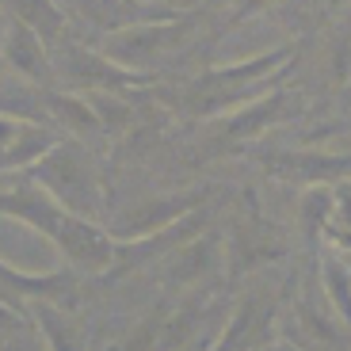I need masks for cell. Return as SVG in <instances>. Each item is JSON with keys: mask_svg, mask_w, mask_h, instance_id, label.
Here are the masks:
<instances>
[{"mask_svg": "<svg viewBox=\"0 0 351 351\" xmlns=\"http://www.w3.org/2000/svg\"><path fill=\"white\" fill-rule=\"evenodd\" d=\"M0 214L27 229H35L38 237H46L65 256V263H69L73 271H84V275L111 271L114 248H119V241L111 237V229L96 226L84 214H73L69 206H62L31 176H27L23 184L0 191Z\"/></svg>", "mask_w": 351, "mask_h": 351, "instance_id": "obj_1", "label": "cell"}, {"mask_svg": "<svg viewBox=\"0 0 351 351\" xmlns=\"http://www.w3.org/2000/svg\"><path fill=\"white\" fill-rule=\"evenodd\" d=\"M306 38H290L263 53L241 58L229 65H210L199 77H191L176 92V107L191 119H221V114L245 107L248 99L263 96L267 88L282 84L298 65V50Z\"/></svg>", "mask_w": 351, "mask_h": 351, "instance_id": "obj_2", "label": "cell"}, {"mask_svg": "<svg viewBox=\"0 0 351 351\" xmlns=\"http://www.w3.org/2000/svg\"><path fill=\"white\" fill-rule=\"evenodd\" d=\"M27 176L38 180L73 214H84L92 221L104 214V184H99V172L88 157V149L77 138H62L38 165L27 168Z\"/></svg>", "mask_w": 351, "mask_h": 351, "instance_id": "obj_3", "label": "cell"}, {"mask_svg": "<svg viewBox=\"0 0 351 351\" xmlns=\"http://www.w3.org/2000/svg\"><path fill=\"white\" fill-rule=\"evenodd\" d=\"M199 16L195 12H180L172 19H153V23H134L123 31H111L104 38V53L111 62L126 65L138 73H157L165 62H172L176 53L187 46V38L195 35Z\"/></svg>", "mask_w": 351, "mask_h": 351, "instance_id": "obj_4", "label": "cell"}, {"mask_svg": "<svg viewBox=\"0 0 351 351\" xmlns=\"http://www.w3.org/2000/svg\"><path fill=\"white\" fill-rule=\"evenodd\" d=\"M50 50H53V73H58V84L73 88V92H96V88H107V92H130V88L153 84L149 73L126 69V65L111 62L104 50H88V46L73 43V38L53 43Z\"/></svg>", "mask_w": 351, "mask_h": 351, "instance_id": "obj_5", "label": "cell"}, {"mask_svg": "<svg viewBox=\"0 0 351 351\" xmlns=\"http://www.w3.org/2000/svg\"><path fill=\"white\" fill-rule=\"evenodd\" d=\"M302 107H306V96H302L298 88L275 84V88H267L263 96L248 99L245 107L221 114L218 141H245V145H252V141H260L263 134H271L275 126L298 119Z\"/></svg>", "mask_w": 351, "mask_h": 351, "instance_id": "obj_6", "label": "cell"}, {"mask_svg": "<svg viewBox=\"0 0 351 351\" xmlns=\"http://www.w3.org/2000/svg\"><path fill=\"white\" fill-rule=\"evenodd\" d=\"M263 168L290 184H340L351 180V153H328V149H267L256 153Z\"/></svg>", "mask_w": 351, "mask_h": 351, "instance_id": "obj_7", "label": "cell"}, {"mask_svg": "<svg viewBox=\"0 0 351 351\" xmlns=\"http://www.w3.org/2000/svg\"><path fill=\"white\" fill-rule=\"evenodd\" d=\"M0 58H4V65H8L16 77L31 80V84H43V88L58 84L50 43H46L31 23H23L19 16L8 19V31H4V43H0Z\"/></svg>", "mask_w": 351, "mask_h": 351, "instance_id": "obj_8", "label": "cell"}, {"mask_svg": "<svg viewBox=\"0 0 351 351\" xmlns=\"http://www.w3.org/2000/svg\"><path fill=\"white\" fill-rule=\"evenodd\" d=\"M191 210H199V195H160V199L134 202L130 210H123L107 229H111V237L130 241V237L157 233V229H165V226H172V221L187 218Z\"/></svg>", "mask_w": 351, "mask_h": 351, "instance_id": "obj_9", "label": "cell"}, {"mask_svg": "<svg viewBox=\"0 0 351 351\" xmlns=\"http://www.w3.org/2000/svg\"><path fill=\"white\" fill-rule=\"evenodd\" d=\"M282 252H287V248H282V241L275 237L271 229H260V221H256V226H245V229L233 233V245H229V275L241 279V275H248L252 267H260V263L279 260Z\"/></svg>", "mask_w": 351, "mask_h": 351, "instance_id": "obj_10", "label": "cell"}, {"mask_svg": "<svg viewBox=\"0 0 351 351\" xmlns=\"http://www.w3.org/2000/svg\"><path fill=\"white\" fill-rule=\"evenodd\" d=\"M58 141H62V134L53 130L50 123H27L12 145L0 149V172H27V168L38 165Z\"/></svg>", "mask_w": 351, "mask_h": 351, "instance_id": "obj_11", "label": "cell"}, {"mask_svg": "<svg viewBox=\"0 0 351 351\" xmlns=\"http://www.w3.org/2000/svg\"><path fill=\"white\" fill-rule=\"evenodd\" d=\"M317 271H321V290H325V302L332 306V313L340 317L343 325L351 328V260L340 248H325L317 256Z\"/></svg>", "mask_w": 351, "mask_h": 351, "instance_id": "obj_12", "label": "cell"}, {"mask_svg": "<svg viewBox=\"0 0 351 351\" xmlns=\"http://www.w3.org/2000/svg\"><path fill=\"white\" fill-rule=\"evenodd\" d=\"M336 221V184H309L298 195V229L309 245H321Z\"/></svg>", "mask_w": 351, "mask_h": 351, "instance_id": "obj_13", "label": "cell"}, {"mask_svg": "<svg viewBox=\"0 0 351 351\" xmlns=\"http://www.w3.org/2000/svg\"><path fill=\"white\" fill-rule=\"evenodd\" d=\"M12 8H16V16L23 19V23L35 27L50 46L65 38V16L53 0H12Z\"/></svg>", "mask_w": 351, "mask_h": 351, "instance_id": "obj_14", "label": "cell"}, {"mask_svg": "<svg viewBox=\"0 0 351 351\" xmlns=\"http://www.w3.org/2000/svg\"><path fill=\"white\" fill-rule=\"evenodd\" d=\"M27 126V119H16V114H8V111H0V149L4 145H12V141L19 138V130Z\"/></svg>", "mask_w": 351, "mask_h": 351, "instance_id": "obj_15", "label": "cell"}, {"mask_svg": "<svg viewBox=\"0 0 351 351\" xmlns=\"http://www.w3.org/2000/svg\"><path fill=\"white\" fill-rule=\"evenodd\" d=\"M279 4H282V0H241V4H237V12H233V19H229V23H241V19L256 16V12L279 8Z\"/></svg>", "mask_w": 351, "mask_h": 351, "instance_id": "obj_16", "label": "cell"}, {"mask_svg": "<svg viewBox=\"0 0 351 351\" xmlns=\"http://www.w3.org/2000/svg\"><path fill=\"white\" fill-rule=\"evenodd\" d=\"M317 8H321V12H325V16H328V12H340V8H351V0H317Z\"/></svg>", "mask_w": 351, "mask_h": 351, "instance_id": "obj_17", "label": "cell"}, {"mask_svg": "<svg viewBox=\"0 0 351 351\" xmlns=\"http://www.w3.org/2000/svg\"><path fill=\"white\" fill-rule=\"evenodd\" d=\"M340 99H343V107H351V77L343 80V92H340Z\"/></svg>", "mask_w": 351, "mask_h": 351, "instance_id": "obj_18", "label": "cell"}]
</instances>
